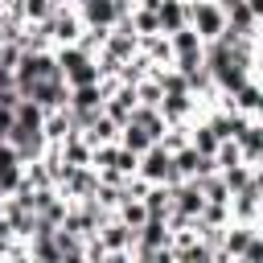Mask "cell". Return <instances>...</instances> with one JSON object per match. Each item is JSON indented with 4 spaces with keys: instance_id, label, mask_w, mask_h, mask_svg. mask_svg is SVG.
<instances>
[{
    "instance_id": "6da1fadb",
    "label": "cell",
    "mask_w": 263,
    "mask_h": 263,
    "mask_svg": "<svg viewBox=\"0 0 263 263\" xmlns=\"http://www.w3.org/2000/svg\"><path fill=\"white\" fill-rule=\"evenodd\" d=\"M230 210V222H247V226H263V173L251 177L238 193H230L226 201Z\"/></svg>"
},
{
    "instance_id": "7a4b0ae2",
    "label": "cell",
    "mask_w": 263,
    "mask_h": 263,
    "mask_svg": "<svg viewBox=\"0 0 263 263\" xmlns=\"http://www.w3.org/2000/svg\"><path fill=\"white\" fill-rule=\"evenodd\" d=\"M136 173H140L148 185H173V181H177V173H173V152H168L160 140H152V144L140 152Z\"/></svg>"
},
{
    "instance_id": "3957f363",
    "label": "cell",
    "mask_w": 263,
    "mask_h": 263,
    "mask_svg": "<svg viewBox=\"0 0 263 263\" xmlns=\"http://www.w3.org/2000/svg\"><path fill=\"white\" fill-rule=\"evenodd\" d=\"M185 16H189V29L201 41H214L226 29V12H222L218 0H185Z\"/></svg>"
},
{
    "instance_id": "277c9868",
    "label": "cell",
    "mask_w": 263,
    "mask_h": 263,
    "mask_svg": "<svg viewBox=\"0 0 263 263\" xmlns=\"http://www.w3.org/2000/svg\"><path fill=\"white\" fill-rule=\"evenodd\" d=\"M45 25V33H49V41L53 45H70V41H78V33H82V16H78V8L66 0V4H53V12L41 21Z\"/></svg>"
},
{
    "instance_id": "5b68a950",
    "label": "cell",
    "mask_w": 263,
    "mask_h": 263,
    "mask_svg": "<svg viewBox=\"0 0 263 263\" xmlns=\"http://www.w3.org/2000/svg\"><path fill=\"white\" fill-rule=\"evenodd\" d=\"M25 99H33L41 111H53V107H66V99H70V86H66V78H62V74H49V78L33 82V86L25 90Z\"/></svg>"
},
{
    "instance_id": "8992f818",
    "label": "cell",
    "mask_w": 263,
    "mask_h": 263,
    "mask_svg": "<svg viewBox=\"0 0 263 263\" xmlns=\"http://www.w3.org/2000/svg\"><path fill=\"white\" fill-rule=\"evenodd\" d=\"M156 111L164 115V123H189V119L201 115V103H197L189 90H173V95H164V99L156 103Z\"/></svg>"
},
{
    "instance_id": "52a82bcc",
    "label": "cell",
    "mask_w": 263,
    "mask_h": 263,
    "mask_svg": "<svg viewBox=\"0 0 263 263\" xmlns=\"http://www.w3.org/2000/svg\"><path fill=\"white\" fill-rule=\"evenodd\" d=\"M103 111L115 119V123H127L132 119V111H136V86H127V82H119L107 99H103Z\"/></svg>"
},
{
    "instance_id": "ba28073f",
    "label": "cell",
    "mask_w": 263,
    "mask_h": 263,
    "mask_svg": "<svg viewBox=\"0 0 263 263\" xmlns=\"http://www.w3.org/2000/svg\"><path fill=\"white\" fill-rule=\"evenodd\" d=\"M41 136L49 144H62L66 136H74V119H70V107H53L41 115Z\"/></svg>"
},
{
    "instance_id": "9c48e42d",
    "label": "cell",
    "mask_w": 263,
    "mask_h": 263,
    "mask_svg": "<svg viewBox=\"0 0 263 263\" xmlns=\"http://www.w3.org/2000/svg\"><path fill=\"white\" fill-rule=\"evenodd\" d=\"M74 8L82 16V25H95V29H111L115 25V4L111 0H78Z\"/></svg>"
},
{
    "instance_id": "30bf717a",
    "label": "cell",
    "mask_w": 263,
    "mask_h": 263,
    "mask_svg": "<svg viewBox=\"0 0 263 263\" xmlns=\"http://www.w3.org/2000/svg\"><path fill=\"white\" fill-rule=\"evenodd\" d=\"M115 136H119V123H115L107 111H95V115H90V123L82 127V140H86L90 148H95V144H111Z\"/></svg>"
},
{
    "instance_id": "8fae6325",
    "label": "cell",
    "mask_w": 263,
    "mask_h": 263,
    "mask_svg": "<svg viewBox=\"0 0 263 263\" xmlns=\"http://www.w3.org/2000/svg\"><path fill=\"white\" fill-rule=\"evenodd\" d=\"M156 25H160V33H177L181 25H189L185 0H160V4H156Z\"/></svg>"
},
{
    "instance_id": "7c38bea8",
    "label": "cell",
    "mask_w": 263,
    "mask_h": 263,
    "mask_svg": "<svg viewBox=\"0 0 263 263\" xmlns=\"http://www.w3.org/2000/svg\"><path fill=\"white\" fill-rule=\"evenodd\" d=\"M140 53H144L152 66H173V49H168V37H164V33L140 37Z\"/></svg>"
},
{
    "instance_id": "4fadbf2b",
    "label": "cell",
    "mask_w": 263,
    "mask_h": 263,
    "mask_svg": "<svg viewBox=\"0 0 263 263\" xmlns=\"http://www.w3.org/2000/svg\"><path fill=\"white\" fill-rule=\"evenodd\" d=\"M230 103H234V111H242V115H259V107H263V95H259V78H247L234 95H230Z\"/></svg>"
},
{
    "instance_id": "5bb4252c",
    "label": "cell",
    "mask_w": 263,
    "mask_h": 263,
    "mask_svg": "<svg viewBox=\"0 0 263 263\" xmlns=\"http://www.w3.org/2000/svg\"><path fill=\"white\" fill-rule=\"evenodd\" d=\"M189 144H193L201 156H214V148H218L222 140H218V136H214V127L197 115V119H189Z\"/></svg>"
},
{
    "instance_id": "9a60e30c",
    "label": "cell",
    "mask_w": 263,
    "mask_h": 263,
    "mask_svg": "<svg viewBox=\"0 0 263 263\" xmlns=\"http://www.w3.org/2000/svg\"><path fill=\"white\" fill-rule=\"evenodd\" d=\"M115 144H123V148H132V152L140 156V152L152 144V136H148V132H144L136 119H127V123H119V136H115Z\"/></svg>"
},
{
    "instance_id": "2e32d148",
    "label": "cell",
    "mask_w": 263,
    "mask_h": 263,
    "mask_svg": "<svg viewBox=\"0 0 263 263\" xmlns=\"http://www.w3.org/2000/svg\"><path fill=\"white\" fill-rule=\"evenodd\" d=\"M140 201H144L148 218H164V214L173 210V193H168V185H148V193H144Z\"/></svg>"
},
{
    "instance_id": "e0dca14e",
    "label": "cell",
    "mask_w": 263,
    "mask_h": 263,
    "mask_svg": "<svg viewBox=\"0 0 263 263\" xmlns=\"http://www.w3.org/2000/svg\"><path fill=\"white\" fill-rule=\"evenodd\" d=\"M218 173H222V181H226V189H230V193H238V189H242V185H247L251 177H259L263 168H251V164H242V160H234V164H226V168H218Z\"/></svg>"
},
{
    "instance_id": "ac0fdd59",
    "label": "cell",
    "mask_w": 263,
    "mask_h": 263,
    "mask_svg": "<svg viewBox=\"0 0 263 263\" xmlns=\"http://www.w3.org/2000/svg\"><path fill=\"white\" fill-rule=\"evenodd\" d=\"M160 99H164V90H160V82H156L152 74H144V78L136 82V103H140V107H156Z\"/></svg>"
},
{
    "instance_id": "d6986e66",
    "label": "cell",
    "mask_w": 263,
    "mask_h": 263,
    "mask_svg": "<svg viewBox=\"0 0 263 263\" xmlns=\"http://www.w3.org/2000/svg\"><path fill=\"white\" fill-rule=\"evenodd\" d=\"M132 29H136L140 37H148V33H160V25H156V8H144V4H136V8H132Z\"/></svg>"
},
{
    "instance_id": "ffe728a7",
    "label": "cell",
    "mask_w": 263,
    "mask_h": 263,
    "mask_svg": "<svg viewBox=\"0 0 263 263\" xmlns=\"http://www.w3.org/2000/svg\"><path fill=\"white\" fill-rule=\"evenodd\" d=\"M21 12L29 25H41L49 12H53V0H21Z\"/></svg>"
},
{
    "instance_id": "44dd1931",
    "label": "cell",
    "mask_w": 263,
    "mask_h": 263,
    "mask_svg": "<svg viewBox=\"0 0 263 263\" xmlns=\"http://www.w3.org/2000/svg\"><path fill=\"white\" fill-rule=\"evenodd\" d=\"M136 160H140V156H136L132 148H123V144H115V160H111V168H115L119 177H132V173H136Z\"/></svg>"
},
{
    "instance_id": "7402d4cb",
    "label": "cell",
    "mask_w": 263,
    "mask_h": 263,
    "mask_svg": "<svg viewBox=\"0 0 263 263\" xmlns=\"http://www.w3.org/2000/svg\"><path fill=\"white\" fill-rule=\"evenodd\" d=\"M259 259H263V230H255V238L247 242V251H242L238 263H259Z\"/></svg>"
},
{
    "instance_id": "603a6c76",
    "label": "cell",
    "mask_w": 263,
    "mask_h": 263,
    "mask_svg": "<svg viewBox=\"0 0 263 263\" xmlns=\"http://www.w3.org/2000/svg\"><path fill=\"white\" fill-rule=\"evenodd\" d=\"M8 132H12V107H4V103H0V140H4Z\"/></svg>"
},
{
    "instance_id": "cb8c5ba5",
    "label": "cell",
    "mask_w": 263,
    "mask_h": 263,
    "mask_svg": "<svg viewBox=\"0 0 263 263\" xmlns=\"http://www.w3.org/2000/svg\"><path fill=\"white\" fill-rule=\"evenodd\" d=\"M8 37V21H4V12H0V41Z\"/></svg>"
}]
</instances>
